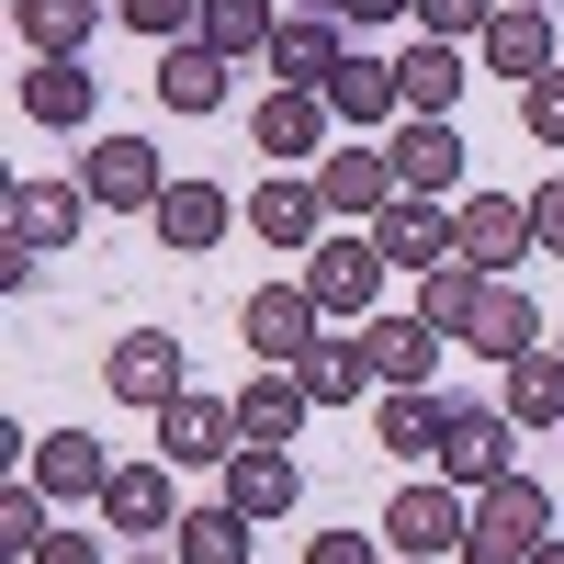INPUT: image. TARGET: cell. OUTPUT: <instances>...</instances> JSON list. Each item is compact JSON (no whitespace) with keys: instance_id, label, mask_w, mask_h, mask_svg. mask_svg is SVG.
I'll return each mask as SVG.
<instances>
[{"instance_id":"cell-6","label":"cell","mask_w":564,"mask_h":564,"mask_svg":"<svg viewBox=\"0 0 564 564\" xmlns=\"http://www.w3.org/2000/svg\"><path fill=\"white\" fill-rule=\"evenodd\" d=\"M79 181H90V204H124V215H159V193H170V170H159L148 135H90Z\"/></svg>"},{"instance_id":"cell-13","label":"cell","mask_w":564,"mask_h":564,"mask_svg":"<svg viewBox=\"0 0 564 564\" xmlns=\"http://www.w3.org/2000/svg\"><path fill=\"white\" fill-rule=\"evenodd\" d=\"M316 193H327V215L372 226V215L406 193V181H395V159H384V148H327V159H316Z\"/></svg>"},{"instance_id":"cell-19","label":"cell","mask_w":564,"mask_h":564,"mask_svg":"<svg viewBox=\"0 0 564 564\" xmlns=\"http://www.w3.org/2000/svg\"><path fill=\"white\" fill-rule=\"evenodd\" d=\"M441 430H452V406L430 384H384L372 395V441H384L395 463H441Z\"/></svg>"},{"instance_id":"cell-28","label":"cell","mask_w":564,"mask_h":564,"mask_svg":"<svg viewBox=\"0 0 564 564\" xmlns=\"http://www.w3.org/2000/svg\"><path fill=\"white\" fill-rule=\"evenodd\" d=\"M12 102H23V124H57L68 135V124H90V68L79 57H34Z\"/></svg>"},{"instance_id":"cell-16","label":"cell","mask_w":564,"mask_h":564,"mask_svg":"<svg viewBox=\"0 0 564 564\" xmlns=\"http://www.w3.org/2000/svg\"><path fill=\"white\" fill-rule=\"evenodd\" d=\"M238 452V395H170L159 406V463H226Z\"/></svg>"},{"instance_id":"cell-21","label":"cell","mask_w":564,"mask_h":564,"mask_svg":"<svg viewBox=\"0 0 564 564\" xmlns=\"http://www.w3.org/2000/svg\"><path fill=\"white\" fill-rule=\"evenodd\" d=\"M79 226H90V181H12V238L68 249Z\"/></svg>"},{"instance_id":"cell-23","label":"cell","mask_w":564,"mask_h":564,"mask_svg":"<svg viewBox=\"0 0 564 564\" xmlns=\"http://www.w3.org/2000/svg\"><path fill=\"white\" fill-rule=\"evenodd\" d=\"M294 384H305L316 406H361V395H384V384H372V350L339 339V327H316V350L294 361Z\"/></svg>"},{"instance_id":"cell-11","label":"cell","mask_w":564,"mask_h":564,"mask_svg":"<svg viewBox=\"0 0 564 564\" xmlns=\"http://www.w3.org/2000/svg\"><path fill=\"white\" fill-rule=\"evenodd\" d=\"M339 57H350V23L339 12H282V34H271V79L282 90H327Z\"/></svg>"},{"instance_id":"cell-33","label":"cell","mask_w":564,"mask_h":564,"mask_svg":"<svg viewBox=\"0 0 564 564\" xmlns=\"http://www.w3.org/2000/svg\"><path fill=\"white\" fill-rule=\"evenodd\" d=\"M12 23H23L34 57H79L90 23H102V0H12Z\"/></svg>"},{"instance_id":"cell-18","label":"cell","mask_w":564,"mask_h":564,"mask_svg":"<svg viewBox=\"0 0 564 564\" xmlns=\"http://www.w3.org/2000/svg\"><path fill=\"white\" fill-rule=\"evenodd\" d=\"M463 350H475V361H531L542 350V305L520 294V282H486V305H475V327H463Z\"/></svg>"},{"instance_id":"cell-2","label":"cell","mask_w":564,"mask_h":564,"mask_svg":"<svg viewBox=\"0 0 564 564\" xmlns=\"http://www.w3.org/2000/svg\"><path fill=\"white\" fill-rule=\"evenodd\" d=\"M463 531H475V486H452V475H406L384 497V542L395 553H463Z\"/></svg>"},{"instance_id":"cell-34","label":"cell","mask_w":564,"mask_h":564,"mask_svg":"<svg viewBox=\"0 0 564 564\" xmlns=\"http://www.w3.org/2000/svg\"><path fill=\"white\" fill-rule=\"evenodd\" d=\"M508 417H520V430H564V350L508 361Z\"/></svg>"},{"instance_id":"cell-36","label":"cell","mask_w":564,"mask_h":564,"mask_svg":"<svg viewBox=\"0 0 564 564\" xmlns=\"http://www.w3.org/2000/svg\"><path fill=\"white\" fill-rule=\"evenodd\" d=\"M45 531H57V520H45V486H34V475H12V486H0V553L34 564V542H45Z\"/></svg>"},{"instance_id":"cell-8","label":"cell","mask_w":564,"mask_h":564,"mask_svg":"<svg viewBox=\"0 0 564 564\" xmlns=\"http://www.w3.org/2000/svg\"><path fill=\"white\" fill-rule=\"evenodd\" d=\"M384 159H395L406 193H430V204L463 193V135H452V113H406V124L384 135Z\"/></svg>"},{"instance_id":"cell-17","label":"cell","mask_w":564,"mask_h":564,"mask_svg":"<svg viewBox=\"0 0 564 564\" xmlns=\"http://www.w3.org/2000/svg\"><path fill=\"white\" fill-rule=\"evenodd\" d=\"M327 113H339L350 135H395V124H406L395 57H339V79H327Z\"/></svg>"},{"instance_id":"cell-41","label":"cell","mask_w":564,"mask_h":564,"mask_svg":"<svg viewBox=\"0 0 564 564\" xmlns=\"http://www.w3.org/2000/svg\"><path fill=\"white\" fill-rule=\"evenodd\" d=\"M34 564H102V542H90V531H45Z\"/></svg>"},{"instance_id":"cell-43","label":"cell","mask_w":564,"mask_h":564,"mask_svg":"<svg viewBox=\"0 0 564 564\" xmlns=\"http://www.w3.org/2000/svg\"><path fill=\"white\" fill-rule=\"evenodd\" d=\"M327 12H339V23H406L417 0H327Z\"/></svg>"},{"instance_id":"cell-4","label":"cell","mask_w":564,"mask_h":564,"mask_svg":"<svg viewBox=\"0 0 564 564\" xmlns=\"http://www.w3.org/2000/svg\"><path fill=\"white\" fill-rule=\"evenodd\" d=\"M452 249L475 271H520L542 238H531V204L520 193H452Z\"/></svg>"},{"instance_id":"cell-20","label":"cell","mask_w":564,"mask_h":564,"mask_svg":"<svg viewBox=\"0 0 564 564\" xmlns=\"http://www.w3.org/2000/svg\"><path fill=\"white\" fill-rule=\"evenodd\" d=\"M294 497H305L294 452H271V441H238V452H226V508H249V520H282Z\"/></svg>"},{"instance_id":"cell-47","label":"cell","mask_w":564,"mask_h":564,"mask_svg":"<svg viewBox=\"0 0 564 564\" xmlns=\"http://www.w3.org/2000/svg\"><path fill=\"white\" fill-rule=\"evenodd\" d=\"M553 350H564V339H553Z\"/></svg>"},{"instance_id":"cell-26","label":"cell","mask_w":564,"mask_h":564,"mask_svg":"<svg viewBox=\"0 0 564 564\" xmlns=\"http://www.w3.org/2000/svg\"><path fill=\"white\" fill-rule=\"evenodd\" d=\"M148 226H159V249H181V260L215 249V238H226V181H170Z\"/></svg>"},{"instance_id":"cell-46","label":"cell","mask_w":564,"mask_h":564,"mask_svg":"<svg viewBox=\"0 0 564 564\" xmlns=\"http://www.w3.org/2000/svg\"><path fill=\"white\" fill-rule=\"evenodd\" d=\"M135 564H181V553H135Z\"/></svg>"},{"instance_id":"cell-35","label":"cell","mask_w":564,"mask_h":564,"mask_svg":"<svg viewBox=\"0 0 564 564\" xmlns=\"http://www.w3.org/2000/svg\"><path fill=\"white\" fill-rule=\"evenodd\" d=\"M271 34H282L271 0H204V45L215 57H271Z\"/></svg>"},{"instance_id":"cell-45","label":"cell","mask_w":564,"mask_h":564,"mask_svg":"<svg viewBox=\"0 0 564 564\" xmlns=\"http://www.w3.org/2000/svg\"><path fill=\"white\" fill-rule=\"evenodd\" d=\"M531 564H564V542H542V553H531Z\"/></svg>"},{"instance_id":"cell-12","label":"cell","mask_w":564,"mask_h":564,"mask_svg":"<svg viewBox=\"0 0 564 564\" xmlns=\"http://www.w3.org/2000/svg\"><path fill=\"white\" fill-rule=\"evenodd\" d=\"M372 249H384V271H441V260H452V204L395 193L384 215H372Z\"/></svg>"},{"instance_id":"cell-38","label":"cell","mask_w":564,"mask_h":564,"mask_svg":"<svg viewBox=\"0 0 564 564\" xmlns=\"http://www.w3.org/2000/svg\"><path fill=\"white\" fill-rule=\"evenodd\" d=\"M113 12H124L135 34H159V45H181V34H204V0H113Z\"/></svg>"},{"instance_id":"cell-29","label":"cell","mask_w":564,"mask_h":564,"mask_svg":"<svg viewBox=\"0 0 564 564\" xmlns=\"http://www.w3.org/2000/svg\"><path fill=\"white\" fill-rule=\"evenodd\" d=\"M486 282H497V271H475V260L452 249L441 271H417V316H430L441 339H463V327H475V305H486Z\"/></svg>"},{"instance_id":"cell-3","label":"cell","mask_w":564,"mask_h":564,"mask_svg":"<svg viewBox=\"0 0 564 564\" xmlns=\"http://www.w3.org/2000/svg\"><path fill=\"white\" fill-rule=\"evenodd\" d=\"M305 294L327 316H361L372 294H384V249H372V226H327V238L305 249Z\"/></svg>"},{"instance_id":"cell-24","label":"cell","mask_w":564,"mask_h":564,"mask_svg":"<svg viewBox=\"0 0 564 564\" xmlns=\"http://www.w3.org/2000/svg\"><path fill=\"white\" fill-rule=\"evenodd\" d=\"M361 350H372V384H430L441 372V327L430 316H372Z\"/></svg>"},{"instance_id":"cell-22","label":"cell","mask_w":564,"mask_h":564,"mask_svg":"<svg viewBox=\"0 0 564 564\" xmlns=\"http://www.w3.org/2000/svg\"><path fill=\"white\" fill-rule=\"evenodd\" d=\"M249 238L316 249V238H327V193H316V181H260V193H249Z\"/></svg>"},{"instance_id":"cell-27","label":"cell","mask_w":564,"mask_h":564,"mask_svg":"<svg viewBox=\"0 0 564 564\" xmlns=\"http://www.w3.org/2000/svg\"><path fill=\"white\" fill-rule=\"evenodd\" d=\"M305 384H294V372H249V384H238V441H271V452H294V430H305Z\"/></svg>"},{"instance_id":"cell-37","label":"cell","mask_w":564,"mask_h":564,"mask_svg":"<svg viewBox=\"0 0 564 564\" xmlns=\"http://www.w3.org/2000/svg\"><path fill=\"white\" fill-rule=\"evenodd\" d=\"M406 23H417V34H441V45H475V34L497 23V0H417Z\"/></svg>"},{"instance_id":"cell-31","label":"cell","mask_w":564,"mask_h":564,"mask_svg":"<svg viewBox=\"0 0 564 564\" xmlns=\"http://www.w3.org/2000/svg\"><path fill=\"white\" fill-rule=\"evenodd\" d=\"M34 486H45V497H102V486H113V452L90 441V430H57V441L34 452Z\"/></svg>"},{"instance_id":"cell-1","label":"cell","mask_w":564,"mask_h":564,"mask_svg":"<svg viewBox=\"0 0 564 564\" xmlns=\"http://www.w3.org/2000/svg\"><path fill=\"white\" fill-rule=\"evenodd\" d=\"M542 542H553V497H542L531 475L475 486V531H463V564H531Z\"/></svg>"},{"instance_id":"cell-30","label":"cell","mask_w":564,"mask_h":564,"mask_svg":"<svg viewBox=\"0 0 564 564\" xmlns=\"http://www.w3.org/2000/svg\"><path fill=\"white\" fill-rule=\"evenodd\" d=\"M395 90H406V113H452V102H463V45L417 34L406 57H395Z\"/></svg>"},{"instance_id":"cell-25","label":"cell","mask_w":564,"mask_h":564,"mask_svg":"<svg viewBox=\"0 0 564 564\" xmlns=\"http://www.w3.org/2000/svg\"><path fill=\"white\" fill-rule=\"evenodd\" d=\"M226 68H238V57H215L204 34L159 45V102H170V113H215V102H226Z\"/></svg>"},{"instance_id":"cell-5","label":"cell","mask_w":564,"mask_h":564,"mask_svg":"<svg viewBox=\"0 0 564 564\" xmlns=\"http://www.w3.org/2000/svg\"><path fill=\"white\" fill-rule=\"evenodd\" d=\"M316 327H327V305L305 294V282H260V294L238 305V339H249L260 361H282V372H294V361L316 350Z\"/></svg>"},{"instance_id":"cell-14","label":"cell","mask_w":564,"mask_h":564,"mask_svg":"<svg viewBox=\"0 0 564 564\" xmlns=\"http://www.w3.org/2000/svg\"><path fill=\"white\" fill-rule=\"evenodd\" d=\"M102 520L124 531V542H159V531H181V497H170V463H113V486L90 497Z\"/></svg>"},{"instance_id":"cell-32","label":"cell","mask_w":564,"mask_h":564,"mask_svg":"<svg viewBox=\"0 0 564 564\" xmlns=\"http://www.w3.org/2000/svg\"><path fill=\"white\" fill-rule=\"evenodd\" d=\"M170 553L181 564H249V508H181V531H170Z\"/></svg>"},{"instance_id":"cell-44","label":"cell","mask_w":564,"mask_h":564,"mask_svg":"<svg viewBox=\"0 0 564 564\" xmlns=\"http://www.w3.org/2000/svg\"><path fill=\"white\" fill-rule=\"evenodd\" d=\"M395 564H452V553H395Z\"/></svg>"},{"instance_id":"cell-9","label":"cell","mask_w":564,"mask_h":564,"mask_svg":"<svg viewBox=\"0 0 564 564\" xmlns=\"http://www.w3.org/2000/svg\"><path fill=\"white\" fill-rule=\"evenodd\" d=\"M102 384L124 395V406H170V395H193V384H181V339H170V327H124V339H113V361H102Z\"/></svg>"},{"instance_id":"cell-40","label":"cell","mask_w":564,"mask_h":564,"mask_svg":"<svg viewBox=\"0 0 564 564\" xmlns=\"http://www.w3.org/2000/svg\"><path fill=\"white\" fill-rule=\"evenodd\" d=\"M305 564H395V553H384V531H316Z\"/></svg>"},{"instance_id":"cell-10","label":"cell","mask_w":564,"mask_h":564,"mask_svg":"<svg viewBox=\"0 0 564 564\" xmlns=\"http://www.w3.org/2000/svg\"><path fill=\"white\" fill-rule=\"evenodd\" d=\"M508 441H520V417H508V406H452V430H441V475H452V486H497V475H520V463H508Z\"/></svg>"},{"instance_id":"cell-42","label":"cell","mask_w":564,"mask_h":564,"mask_svg":"<svg viewBox=\"0 0 564 564\" xmlns=\"http://www.w3.org/2000/svg\"><path fill=\"white\" fill-rule=\"evenodd\" d=\"M531 238L564 249V181H542V193H531Z\"/></svg>"},{"instance_id":"cell-7","label":"cell","mask_w":564,"mask_h":564,"mask_svg":"<svg viewBox=\"0 0 564 564\" xmlns=\"http://www.w3.org/2000/svg\"><path fill=\"white\" fill-rule=\"evenodd\" d=\"M475 45H486V68H497L508 90H531L542 68H564V45H553V12H542V0H497V23H486Z\"/></svg>"},{"instance_id":"cell-15","label":"cell","mask_w":564,"mask_h":564,"mask_svg":"<svg viewBox=\"0 0 564 564\" xmlns=\"http://www.w3.org/2000/svg\"><path fill=\"white\" fill-rule=\"evenodd\" d=\"M327 124H339V113H327V90H260V113H249V135H260V159H327Z\"/></svg>"},{"instance_id":"cell-39","label":"cell","mask_w":564,"mask_h":564,"mask_svg":"<svg viewBox=\"0 0 564 564\" xmlns=\"http://www.w3.org/2000/svg\"><path fill=\"white\" fill-rule=\"evenodd\" d=\"M520 124L542 135V148H564V68H542V79L520 90Z\"/></svg>"}]
</instances>
